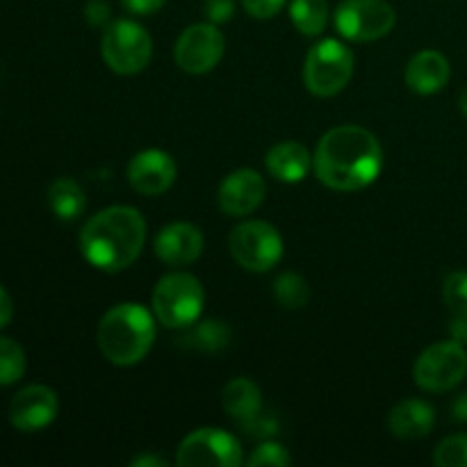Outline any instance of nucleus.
Returning a JSON list of instances; mask_svg holds the SVG:
<instances>
[{"label":"nucleus","instance_id":"f3484780","mask_svg":"<svg viewBox=\"0 0 467 467\" xmlns=\"http://www.w3.org/2000/svg\"><path fill=\"white\" fill-rule=\"evenodd\" d=\"M436 427V410L424 400H404L388 415V429L400 441L424 438Z\"/></svg>","mask_w":467,"mask_h":467},{"label":"nucleus","instance_id":"72a5a7b5","mask_svg":"<svg viewBox=\"0 0 467 467\" xmlns=\"http://www.w3.org/2000/svg\"><path fill=\"white\" fill-rule=\"evenodd\" d=\"M14 317V304H12V296L9 292L0 285V328L7 327Z\"/></svg>","mask_w":467,"mask_h":467},{"label":"nucleus","instance_id":"20e7f679","mask_svg":"<svg viewBox=\"0 0 467 467\" xmlns=\"http://www.w3.org/2000/svg\"><path fill=\"white\" fill-rule=\"evenodd\" d=\"M203 304V285L194 274L171 272L153 290V315L164 328H187L199 322Z\"/></svg>","mask_w":467,"mask_h":467},{"label":"nucleus","instance_id":"412c9836","mask_svg":"<svg viewBox=\"0 0 467 467\" xmlns=\"http://www.w3.org/2000/svg\"><path fill=\"white\" fill-rule=\"evenodd\" d=\"M50 210L62 222H76L87 208L85 190L73 178H57L48 190Z\"/></svg>","mask_w":467,"mask_h":467},{"label":"nucleus","instance_id":"5701e85b","mask_svg":"<svg viewBox=\"0 0 467 467\" xmlns=\"http://www.w3.org/2000/svg\"><path fill=\"white\" fill-rule=\"evenodd\" d=\"M274 296H276V301L283 308L299 310L310 301V287L306 278L299 276V274L283 272L274 281Z\"/></svg>","mask_w":467,"mask_h":467},{"label":"nucleus","instance_id":"6e6552de","mask_svg":"<svg viewBox=\"0 0 467 467\" xmlns=\"http://www.w3.org/2000/svg\"><path fill=\"white\" fill-rule=\"evenodd\" d=\"M467 374V351L450 340L427 347L413 365V381L427 392H450Z\"/></svg>","mask_w":467,"mask_h":467},{"label":"nucleus","instance_id":"a211bd4d","mask_svg":"<svg viewBox=\"0 0 467 467\" xmlns=\"http://www.w3.org/2000/svg\"><path fill=\"white\" fill-rule=\"evenodd\" d=\"M265 164L276 181L299 182L308 176L310 167H313V155L304 144L287 140L267 150Z\"/></svg>","mask_w":467,"mask_h":467},{"label":"nucleus","instance_id":"393cba45","mask_svg":"<svg viewBox=\"0 0 467 467\" xmlns=\"http://www.w3.org/2000/svg\"><path fill=\"white\" fill-rule=\"evenodd\" d=\"M433 463L438 467H467V433L445 438L433 451Z\"/></svg>","mask_w":467,"mask_h":467},{"label":"nucleus","instance_id":"c85d7f7f","mask_svg":"<svg viewBox=\"0 0 467 467\" xmlns=\"http://www.w3.org/2000/svg\"><path fill=\"white\" fill-rule=\"evenodd\" d=\"M203 14L210 23L222 26L235 14V0H203Z\"/></svg>","mask_w":467,"mask_h":467},{"label":"nucleus","instance_id":"f257e3e1","mask_svg":"<svg viewBox=\"0 0 467 467\" xmlns=\"http://www.w3.org/2000/svg\"><path fill=\"white\" fill-rule=\"evenodd\" d=\"M315 176L336 192H358L372 185L383 169V149L360 126L331 128L313 155Z\"/></svg>","mask_w":467,"mask_h":467},{"label":"nucleus","instance_id":"6ab92c4d","mask_svg":"<svg viewBox=\"0 0 467 467\" xmlns=\"http://www.w3.org/2000/svg\"><path fill=\"white\" fill-rule=\"evenodd\" d=\"M222 406L228 418L244 424L263 410V395H260V388L251 379L237 377L223 386Z\"/></svg>","mask_w":467,"mask_h":467},{"label":"nucleus","instance_id":"e433bc0d","mask_svg":"<svg viewBox=\"0 0 467 467\" xmlns=\"http://www.w3.org/2000/svg\"><path fill=\"white\" fill-rule=\"evenodd\" d=\"M459 108H461V114L467 119V87L461 91V96H459Z\"/></svg>","mask_w":467,"mask_h":467},{"label":"nucleus","instance_id":"1a4fd4ad","mask_svg":"<svg viewBox=\"0 0 467 467\" xmlns=\"http://www.w3.org/2000/svg\"><path fill=\"white\" fill-rule=\"evenodd\" d=\"M333 21L345 39L368 44L390 35L397 14L386 0H342Z\"/></svg>","mask_w":467,"mask_h":467},{"label":"nucleus","instance_id":"c9c22d12","mask_svg":"<svg viewBox=\"0 0 467 467\" xmlns=\"http://www.w3.org/2000/svg\"><path fill=\"white\" fill-rule=\"evenodd\" d=\"M130 465H132V467H167L169 463L162 459V456L144 454V456H137V459L132 461Z\"/></svg>","mask_w":467,"mask_h":467},{"label":"nucleus","instance_id":"f03ea898","mask_svg":"<svg viewBox=\"0 0 467 467\" xmlns=\"http://www.w3.org/2000/svg\"><path fill=\"white\" fill-rule=\"evenodd\" d=\"M146 242V219L132 205H109L80 231V251L91 267L117 274L140 258Z\"/></svg>","mask_w":467,"mask_h":467},{"label":"nucleus","instance_id":"2f4dec72","mask_svg":"<svg viewBox=\"0 0 467 467\" xmlns=\"http://www.w3.org/2000/svg\"><path fill=\"white\" fill-rule=\"evenodd\" d=\"M123 7L135 16H150L167 5V0H121Z\"/></svg>","mask_w":467,"mask_h":467},{"label":"nucleus","instance_id":"aec40b11","mask_svg":"<svg viewBox=\"0 0 467 467\" xmlns=\"http://www.w3.org/2000/svg\"><path fill=\"white\" fill-rule=\"evenodd\" d=\"M233 340V331L222 319H203L201 324H192L187 331L178 337L176 345L182 349L201 351V354H219L226 349Z\"/></svg>","mask_w":467,"mask_h":467},{"label":"nucleus","instance_id":"4be33fe9","mask_svg":"<svg viewBox=\"0 0 467 467\" xmlns=\"http://www.w3.org/2000/svg\"><path fill=\"white\" fill-rule=\"evenodd\" d=\"M290 18L301 35H322L328 23V0H290Z\"/></svg>","mask_w":467,"mask_h":467},{"label":"nucleus","instance_id":"7ed1b4c3","mask_svg":"<svg viewBox=\"0 0 467 467\" xmlns=\"http://www.w3.org/2000/svg\"><path fill=\"white\" fill-rule=\"evenodd\" d=\"M99 349L117 368H132L149 356L155 342V319L144 306L119 304L99 322Z\"/></svg>","mask_w":467,"mask_h":467},{"label":"nucleus","instance_id":"39448f33","mask_svg":"<svg viewBox=\"0 0 467 467\" xmlns=\"http://www.w3.org/2000/svg\"><path fill=\"white\" fill-rule=\"evenodd\" d=\"M354 76V55L342 41L324 39L310 48L304 64V85L317 99L337 96Z\"/></svg>","mask_w":467,"mask_h":467},{"label":"nucleus","instance_id":"a878e982","mask_svg":"<svg viewBox=\"0 0 467 467\" xmlns=\"http://www.w3.org/2000/svg\"><path fill=\"white\" fill-rule=\"evenodd\" d=\"M442 299L454 315H467V272H451L445 278Z\"/></svg>","mask_w":467,"mask_h":467},{"label":"nucleus","instance_id":"dca6fc26","mask_svg":"<svg viewBox=\"0 0 467 467\" xmlns=\"http://www.w3.org/2000/svg\"><path fill=\"white\" fill-rule=\"evenodd\" d=\"M451 78L450 59L438 50H422L406 64V85L420 96H431L445 89Z\"/></svg>","mask_w":467,"mask_h":467},{"label":"nucleus","instance_id":"4468645a","mask_svg":"<svg viewBox=\"0 0 467 467\" xmlns=\"http://www.w3.org/2000/svg\"><path fill=\"white\" fill-rule=\"evenodd\" d=\"M267 185L254 169H237L228 173L217 192V203L228 217H246L263 205Z\"/></svg>","mask_w":467,"mask_h":467},{"label":"nucleus","instance_id":"9d476101","mask_svg":"<svg viewBox=\"0 0 467 467\" xmlns=\"http://www.w3.org/2000/svg\"><path fill=\"white\" fill-rule=\"evenodd\" d=\"M176 463L182 467H240L242 445L223 429H196L178 445Z\"/></svg>","mask_w":467,"mask_h":467},{"label":"nucleus","instance_id":"2eb2a0df","mask_svg":"<svg viewBox=\"0 0 467 467\" xmlns=\"http://www.w3.org/2000/svg\"><path fill=\"white\" fill-rule=\"evenodd\" d=\"M203 254V233L190 222L167 223L155 237V255L169 267H187Z\"/></svg>","mask_w":467,"mask_h":467},{"label":"nucleus","instance_id":"f704fd0d","mask_svg":"<svg viewBox=\"0 0 467 467\" xmlns=\"http://www.w3.org/2000/svg\"><path fill=\"white\" fill-rule=\"evenodd\" d=\"M450 410H451V420H456V422L461 424L467 422V392H461V395L454 397Z\"/></svg>","mask_w":467,"mask_h":467},{"label":"nucleus","instance_id":"0eeeda50","mask_svg":"<svg viewBox=\"0 0 467 467\" xmlns=\"http://www.w3.org/2000/svg\"><path fill=\"white\" fill-rule=\"evenodd\" d=\"M228 249L242 269L265 274L281 263L283 237L272 223L263 219H249L233 228L228 237Z\"/></svg>","mask_w":467,"mask_h":467},{"label":"nucleus","instance_id":"7c9ffc66","mask_svg":"<svg viewBox=\"0 0 467 467\" xmlns=\"http://www.w3.org/2000/svg\"><path fill=\"white\" fill-rule=\"evenodd\" d=\"M109 16H112V9H109L108 0H87L85 18L89 26L108 27Z\"/></svg>","mask_w":467,"mask_h":467},{"label":"nucleus","instance_id":"c756f323","mask_svg":"<svg viewBox=\"0 0 467 467\" xmlns=\"http://www.w3.org/2000/svg\"><path fill=\"white\" fill-rule=\"evenodd\" d=\"M240 427L244 429L249 436H255V438H272L278 433L276 418H272V415H263V410H260L255 418H251L249 422L240 424Z\"/></svg>","mask_w":467,"mask_h":467},{"label":"nucleus","instance_id":"b1692460","mask_svg":"<svg viewBox=\"0 0 467 467\" xmlns=\"http://www.w3.org/2000/svg\"><path fill=\"white\" fill-rule=\"evenodd\" d=\"M26 351L12 337L0 336V386H12L26 374Z\"/></svg>","mask_w":467,"mask_h":467},{"label":"nucleus","instance_id":"9b49d317","mask_svg":"<svg viewBox=\"0 0 467 467\" xmlns=\"http://www.w3.org/2000/svg\"><path fill=\"white\" fill-rule=\"evenodd\" d=\"M226 39L214 23H194L178 36L173 59L190 76L210 73L223 57Z\"/></svg>","mask_w":467,"mask_h":467},{"label":"nucleus","instance_id":"f8f14e48","mask_svg":"<svg viewBox=\"0 0 467 467\" xmlns=\"http://www.w3.org/2000/svg\"><path fill=\"white\" fill-rule=\"evenodd\" d=\"M57 410L59 401L53 388L35 383L14 395L12 404H9V422L16 431L35 433L53 424Z\"/></svg>","mask_w":467,"mask_h":467},{"label":"nucleus","instance_id":"bb28decb","mask_svg":"<svg viewBox=\"0 0 467 467\" xmlns=\"http://www.w3.org/2000/svg\"><path fill=\"white\" fill-rule=\"evenodd\" d=\"M292 463V456L287 454V450L278 442L272 441H265L254 454L249 456L246 465L249 467H265V465H272V467H285Z\"/></svg>","mask_w":467,"mask_h":467},{"label":"nucleus","instance_id":"cd10ccee","mask_svg":"<svg viewBox=\"0 0 467 467\" xmlns=\"http://www.w3.org/2000/svg\"><path fill=\"white\" fill-rule=\"evenodd\" d=\"M287 0H242V7L249 16L260 18V21H267V18L276 16L283 7H285Z\"/></svg>","mask_w":467,"mask_h":467},{"label":"nucleus","instance_id":"ddd939ff","mask_svg":"<svg viewBox=\"0 0 467 467\" xmlns=\"http://www.w3.org/2000/svg\"><path fill=\"white\" fill-rule=\"evenodd\" d=\"M128 182L141 196H160L176 182L178 167L167 150L146 149L128 162Z\"/></svg>","mask_w":467,"mask_h":467},{"label":"nucleus","instance_id":"423d86ee","mask_svg":"<svg viewBox=\"0 0 467 467\" xmlns=\"http://www.w3.org/2000/svg\"><path fill=\"white\" fill-rule=\"evenodd\" d=\"M100 55L103 62L119 76H135L141 73L153 55L150 35L130 18H119L109 23L100 39Z\"/></svg>","mask_w":467,"mask_h":467},{"label":"nucleus","instance_id":"473e14b6","mask_svg":"<svg viewBox=\"0 0 467 467\" xmlns=\"http://www.w3.org/2000/svg\"><path fill=\"white\" fill-rule=\"evenodd\" d=\"M450 336L451 340L459 345H467V315H454L450 322Z\"/></svg>","mask_w":467,"mask_h":467}]
</instances>
